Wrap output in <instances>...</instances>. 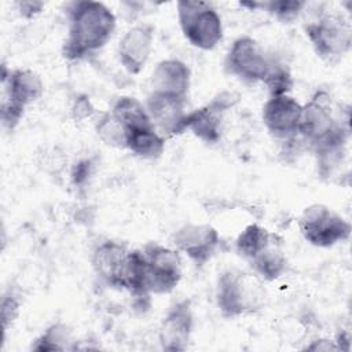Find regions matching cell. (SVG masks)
I'll return each instance as SVG.
<instances>
[{
	"label": "cell",
	"instance_id": "obj_1",
	"mask_svg": "<svg viewBox=\"0 0 352 352\" xmlns=\"http://www.w3.org/2000/svg\"><path fill=\"white\" fill-rule=\"evenodd\" d=\"M117 26L114 12L102 1H76L69 10V30L63 56L78 60L102 50Z\"/></svg>",
	"mask_w": 352,
	"mask_h": 352
},
{
	"label": "cell",
	"instance_id": "obj_2",
	"mask_svg": "<svg viewBox=\"0 0 352 352\" xmlns=\"http://www.w3.org/2000/svg\"><path fill=\"white\" fill-rule=\"evenodd\" d=\"M268 293L264 280L254 272L230 268L221 272L216 283V304L224 318L254 314L265 307Z\"/></svg>",
	"mask_w": 352,
	"mask_h": 352
},
{
	"label": "cell",
	"instance_id": "obj_3",
	"mask_svg": "<svg viewBox=\"0 0 352 352\" xmlns=\"http://www.w3.org/2000/svg\"><path fill=\"white\" fill-rule=\"evenodd\" d=\"M176 10L182 33L191 45L209 51L221 41L223 22L212 4L182 0L176 3Z\"/></svg>",
	"mask_w": 352,
	"mask_h": 352
},
{
	"label": "cell",
	"instance_id": "obj_4",
	"mask_svg": "<svg viewBox=\"0 0 352 352\" xmlns=\"http://www.w3.org/2000/svg\"><path fill=\"white\" fill-rule=\"evenodd\" d=\"M342 133H349V129L336 117L331 96L326 91H316L302 104L297 135L315 148Z\"/></svg>",
	"mask_w": 352,
	"mask_h": 352
},
{
	"label": "cell",
	"instance_id": "obj_5",
	"mask_svg": "<svg viewBox=\"0 0 352 352\" xmlns=\"http://www.w3.org/2000/svg\"><path fill=\"white\" fill-rule=\"evenodd\" d=\"M298 227L304 239L316 248H333L348 241L351 235L349 221L323 204L304 208Z\"/></svg>",
	"mask_w": 352,
	"mask_h": 352
},
{
	"label": "cell",
	"instance_id": "obj_6",
	"mask_svg": "<svg viewBox=\"0 0 352 352\" xmlns=\"http://www.w3.org/2000/svg\"><path fill=\"white\" fill-rule=\"evenodd\" d=\"M304 30L316 55L324 60H338L351 50V25L337 14H323L305 23Z\"/></svg>",
	"mask_w": 352,
	"mask_h": 352
},
{
	"label": "cell",
	"instance_id": "obj_7",
	"mask_svg": "<svg viewBox=\"0 0 352 352\" xmlns=\"http://www.w3.org/2000/svg\"><path fill=\"white\" fill-rule=\"evenodd\" d=\"M144 256V287L147 294H168L182 279L179 252L161 243L150 242L142 249Z\"/></svg>",
	"mask_w": 352,
	"mask_h": 352
},
{
	"label": "cell",
	"instance_id": "obj_8",
	"mask_svg": "<svg viewBox=\"0 0 352 352\" xmlns=\"http://www.w3.org/2000/svg\"><path fill=\"white\" fill-rule=\"evenodd\" d=\"M274 63L261 44L249 36H241L231 44L226 56V70L243 82H263Z\"/></svg>",
	"mask_w": 352,
	"mask_h": 352
},
{
	"label": "cell",
	"instance_id": "obj_9",
	"mask_svg": "<svg viewBox=\"0 0 352 352\" xmlns=\"http://www.w3.org/2000/svg\"><path fill=\"white\" fill-rule=\"evenodd\" d=\"M172 243L197 267H202L216 254L220 235L210 224L186 223L173 232Z\"/></svg>",
	"mask_w": 352,
	"mask_h": 352
},
{
	"label": "cell",
	"instance_id": "obj_10",
	"mask_svg": "<svg viewBox=\"0 0 352 352\" xmlns=\"http://www.w3.org/2000/svg\"><path fill=\"white\" fill-rule=\"evenodd\" d=\"M302 104L290 95L270 96L263 106L261 120L265 129L278 139H293L297 135Z\"/></svg>",
	"mask_w": 352,
	"mask_h": 352
},
{
	"label": "cell",
	"instance_id": "obj_11",
	"mask_svg": "<svg viewBox=\"0 0 352 352\" xmlns=\"http://www.w3.org/2000/svg\"><path fill=\"white\" fill-rule=\"evenodd\" d=\"M144 106L151 122L162 136L180 135L187 129L186 99L150 92Z\"/></svg>",
	"mask_w": 352,
	"mask_h": 352
},
{
	"label": "cell",
	"instance_id": "obj_12",
	"mask_svg": "<svg viewBox=\"0 0 352 352\" xmlns=\"http://www.w3.org/2000/svg\"><path fill=\"white\" fill-rule=\"evenodd\" d=\"M194 329V315L190 300H179L169 307L161 326L158 340L165 351H184Z\"/></svg>",
	"mask_w": 352,
	"mask_h": 352
},
{
	"label": "cell",
	"instance_id": "obj_13",
	"mask_svg": "<svg viewBox=\"0 0 352 352\" xmlns=\"http://www.w3.org/2000/svg\"><path fill=\"white\" fill-rule=\"evenodd\" d=\"M155 29L150 23L129 28L118 43V59L129 74H139L153 51Z\"/></svg>",
	"mask_w": 352,
	"mask_h": 352
},
{
	"label": "cell",
	"instance_id": "obj_14",
	"mask_svg": "<svg viewBox=\"0 0 352 352\" xmlns=\"http://www.w3.org/2000/svg\"><path fill=\"white\" fill-rule=\"evenodd\" d=\"M1 85L4 91L3 102L23 110L38 100L44 94V82L41 77L30 69L8 70L7 66L3 65Z\"/></svg>",
	"mask_w": 352,
	"mask_h": 352
},
{
	"label": "cell",
	"instance_id": "obj_15",
	"mask_svg": "<svg viewBox=\"0 0 352 352\" xmlns=\"http://www.w3.org/2000/svg\"><path fill=\"white\" fill-rule=\"evenodd\" d=\"M191 82L190 67L180 59H164L157 63L151 76V92L187 99Z\"/></svg>",
	"mask_w": 352,
	"mask_h": 352
},
{
	"label": "cell",
	"instance_id": "obj_16",
	"mask_svg": "<svg viewBox=\"0 0 352 352\" xmlns=\"http://www.w3.org/2000/svg\"><path fill=\"white\" fill-rule=\"evenodd\" d=\"M128 253L126 246L120 242L109 239L99 243L92 253V267L96 275L109 286L120 289Z\"/></svg>",
	"mask_w": 352,
	"mask_h": 352
},
{
	"label": "cell",
	"instance_id": "obj_17",
	"mask_svg": "<svg viewBox=\"0 0 352 352\" xmlns=\"http://www.w3.org/2000/svg\"><path fill=\"white\" fill-rule=\"evenodd\" d=\"M223 116L224 113L220 109L212 102H208L187 114L186 126L199 140L208 144H214L221 139Z\"/></svg>",
	"mask_w": 352,
	"mask_h": 352
},
{
	"label": "cell",
	"instance_id": "obj_18",
	"mask_svg": "<svg viewBox=\"0 0 352 352\" xmlns=\"http://www.w3.org/2000/svg\"><path fill=\"white\" fill-rule=\"evenodd\" d=\"M253 272L263 280H276L287 270V258L276 236L249 261Z\"/></svg>",
	"mask_w": 352,
	"mask_h": 352
},
{
	"label": "cell",
	"instance_id": "obj_19",
	"mask_svg": "<svg viewBox=\"0 0 352 352\" xmlns=\"http://www.w3.org/2000/svg\"><path fill=\"white\" fill-rule=\"evenodd\" d=\"M110 113L125 128L126 133L133 129L154 126L146 106L133 96L117 98Z\"/></svg>",
	"mask_w": 352,
	"mask_h": 352
},
{
	"label": "cell",
	"instance_id": "obj_20",
	"mask_svg": "<svg viewBox=\"0 0 352 352\" xmlns=\"http://www.w3.org/2000/svg\"><path fill=\"white\" fill-rule=\"evenodd\" d=\"M132 154L144 160H155L165 151V138L154 128H139L126 133V144Z\"/></svg>",
	"mask_w": 352,
	"mask_h": 352
},
{
	"label": "cell",
	"instance_id": "obj_21",
	"mask_svg": "<svg viewBox=\"0 0 352 352\" xmlns=\"http://www.w3.org/2000/svg\"><path fill=\"white\" fill-rule=\"evenodd\" d=\"M276 235L258 224L246 226L235 239L236 253L248 263L258 254Z\"/></svg>",
	"mask_w": 352,
	"mask_h": 352
},
{
	"label": "cell",
	"instance_id": "obj_22",
	"mask_svg": "<svg viewBox=\"0 0 352 352\" xmlns=\"http://www.w3.org/2000/svg\"><path fill=\"white\" fill-rule=\"evenodd\" d=\"M242 6H250L254 8H263L275 16L282 23L294 22L302 8L305 7V1L300 0H271V1H260V3H242Z\"/></svg>",
	"mask_w": 352,
	"mask_h": 352
},
{
	"label": "cell",
	"instance_id": "obj_23",
	"mask_svg": "<svg viewBox=\"0 0 352 352\" xmlns=\"http://www.w3.org/2000/svg\"><path fill=\"white\" fill-rule=\"evenodd\" d=\"M72 342V331L63 323H54L36 338L32 349L34 351H65Z\"/></svg>",
	"mask_w": 352,
	"mask_h": 352
},
{
	"label": "cell",
	"instance_id": "obj_24",
	"mask_svg": "<svg viewBox=\"0 0 352 352\" xmlns=\"http://www.w3.org/2000/svg\"><path fill=\"white\" fill-rule=\"evenodd\" d=\"M96 133L99 139L111 147L125 148L126 144V131L125 128L113 117L111 113L103 114L96 122Z\"/></svg>",
	"mask_w": 352,
	"mask_h": 352
},
{
	"label": "cell",
	"instance_id": "obj_25",
	"mask_svg": "<svg viewBox=\"0 0 352 352\" xmlns=\"http://www.w3.org/2000/svg\"><path fill=\"white\" fill-rule=\"evenodd\" d=\"M263 84L267 87L270 96L289 95L293 88V77L287 66L274 59V63Z\"/></svg>",
	"mask_w": 352,
	"mask_h": 352
},
{
	"label": "cell",
	"instance_id": "obj_26",
	"mask_svg": "<svg viewBox=\"0 0 352 352\" xmlns=\"http://www.w3.org/2000/svg\"><path fill=\"white\" fill-rule=\"evenodd\" d=\"M0 308H1V323H3V329L6 331L8 329V326L12 324V322L18 318L21 301L12 290H8L7 293L3 294Z\"/></svg>",
	"mask_w": 352,
	"mask_h": 352
},
{
	"label": "cell",
	"instance_id": "obj_27",
	"mask_svg": "<svg viewBox=\"0 0 352 352\" xmlns=\"http://www.w3.org/2000/svg\"><path fill=\"white\" fill-rule=\"evenodd\" d=\"M94 111H95V109H94V106H92V103H91L88 96L82 95V96H78L74 100V104H73V109H72V114H73L76 121H82L85 118H89Z\"/></svg>",
	"mask_w": 352,
	"mask_h": 352
},
{
	"label": "cell",
	"instance_id": "obj_28",
	"mask_svg": "<svg viewBox=\"0 0 352 352\" xmlns=\"http://www.w3.org/2000/svg\"><path fill=\"white\" fill-rule=\"evenodd\" d=\"M92 173V162L89 160H81L74 164L72 169V180L76 186L84 184Z\"/></svg>",
	"mask_w": 352,
	"mask_h": 352
},
{
	"label": "cell",
	"instance_id": "obj_29",
	"mask_svg": "<svg viewBox=\"0 0 352 352\" xmlns=\"http://www.w3.org/2000/svg\"><path fill=\"white\" fill-rule=\"evenodd\" d=\"M16 6H18V11L22 16L33 18L34 15L41 12L44 3H41V1H19Z\"/></svg>",
	"mask_w": 352,
	"mask_h": 352
},
{
	"label": "cell",
	"instance_id": "obj_30",
	"mask_svg": "<svg viewBox=\"0 0 352 352\" xmlns=\"http://www.w3.org/2000/svg\"><path fill=\"white\" fill-rule=\"evenodd\" d=\"M305 349H308V351H338V346H337L336 341L319 338V340L312 341V344H309Z\"/></svg>",
	"mask_w": 352,
	"mask_h": 352
}]
</instances>
